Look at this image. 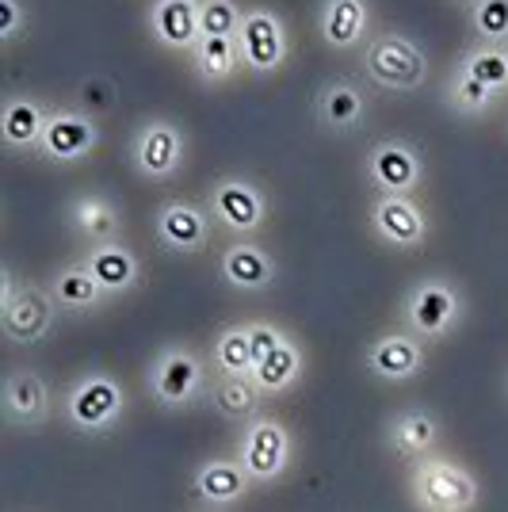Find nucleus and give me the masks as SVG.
<instances>
[{"mask_svg": "<svg viewBox=\"0 0 508 512\" xmlns=\"http://www.w3.org/2000/svg\"><path fill=\"white\" fill-rule=\"evenodd\" d=\"M127 413H130L127 386H123L119 375H111L104 367L81 371L62 394V421L77 436H88V440L111 436L115 428L127 421Z\"/></svg>", "mask_w": 508, "mask_h": 512, "instance_id": "f257e3e1", "label": "nucleus"}, {"mask_svg": "<svg viewBox=\"0 0 508 512\" xmlns=\"http://www.w3.org/2000/svg\"><path fill=\"white\" fill-rule=\"evenodd\" d=\"M211 390V363L188 341H169L146 363V394L165 413H184L199 406Z\"/></svg>", "mask_w": 508, "mask_h": 512, "instance_id": "f03ea898", "label": "nucleus"}, {"mask_svg": "<svg viewBox=\"0 0 508 512\" xmlns=\"http://www.w3.org/2000/svg\"><path fill=\"white\" fill-rule=\"evenodd\" d=\"M405 486L417 512H474L482 505V478L440 451L409 463Z\"/></svg>", "mask_w": 508, "mask_h": 512, "instance_id": "7ed1b4c3", "label": "nucleus"}, {"mask_svg": "<svg viewBox=\"0 0 508 512\" xmlns=\"http://www.w3.org/2000/svg\"><path fill=\"white\" fill-rule=\"evenodd\" d=\"M398 321L424 344L455 337L466 321V295L451 276H421L398 302Z\"/></svg>", "mask_w": 508, "mask_h": 512, "instance_id": "20e7f679", "label": "nucleus"}, {"mask_svg": "<svg viewBox=\"0 0 508 512\" xmlns=\"http://www.w3.org/2000/svg\"><path fill=\"white\" fill-rule=\"evenodd\" d=\"M363 77L382 92H417L428 81V54L402 31H375L360 54Z\"/></svg>", "mask_w": 508, "mask_h": 512, "instance_id": "39448f33", "label": "nucleus"}, {"mask_svg": "<svg viewBox=\"0 0 508 512\" xmlns=\"http://www.w3.org/2000/svg\"><path fill=\"white\" fill-rule=\"evenodd\" d=\"M241 467L249 470L253 486H276L287 478V470L295 463V436L272 413H256L253 421L241 425L237 436V451Z\"/></svg>", "mask_w": 508, "mask_h": 512, "instance_id": "423d86ee", "label": "nucleus"}, {"mask_svg": "<svg viewBox=\"0 0 508 512\" xmlns=\"http://www.w3.org/2000/svg\"><path fill=\"white\" fill-rule=\"evenodd\" d=\"M188 165V134L165 115L142 119L130 134V169L149 184H169Z\"/></svg>", "mask_w": 508, "mask_h": 512, "instance_id": "0eeeda50", "label": "nucleus"}, {"mask_svg": "<svg viewBox=\"0 0 508 512\" xmlns=\"http://www.w3.org/2000/svg\"><path fill=\"white\" fill-rule=\"evenodd\" d=\"M363 180L375 195H417L428 169L409 138H379L363 153Z\"/></svg>", "mask_w": 508, "mask_h": 512, "instance_id": "6e6552de", "label": "nucleus"}, {"mask_svg": "<svg viewBox=\"0 0 508 512\" xmlns=\"http://www.w3.org/2000/svg\"><path fill=\"white\" fill-rule=\"evenodd\" d=\"M207 211L214 226L233 237H256L272 218L268 195L249 176H218L207 192Z\"/></svg>", "mask_w": 508, "mask_h": 512, "instance_id": "1a4fd4ad", "label": "nucleus"}, {"mask_svg": "<svg viewBox=\"0 0 508 512\" xmlns=\"http://www.w3.org/2000/svg\"><path fill=\"white\" fill-rule=\"evenodd\" d=\"M237 46H241V69L249 77H276L279 69L287 65V58H291L287 23L268 4L245 8V23H241Z\"/></svg>", "mask_w": 508, "mask_h": 512, "instance_id": "9d476101", "label": "nucleus"}, {"mask_svg": "<svg viewBox=\"0 0 508 512\" xmlns=\"http://www.w3.org/2000/svg\"><path fill=\"white\" fill-rule=\"evenodd\" d=\"M367 226L386 249H398V253H417L432 237L428 211L413 195H375L367 207Z\"/></svg>", "mask_w": 508, "mask_h": 512, "instance_id": "9b49d317", "label": "nucleus"}, {"mask_svg": "<svg viewBox=\"0 0 508 512\" xmlns=\"http://www.w3.org/2000/svg\"><path fill=\"white\" fill-rule=\"evenodd\" d=\"M424 367H428V344L421 337H413L409 329H402V325L375 337V341L367 344V352H363V371L375 383L386 386L413 383Z\"/></svg>", "mask_w": 508, "mask_h": 512, "instance_id": "f8f14e48", "label": "nucleus"}, {"mask_svg": "<svg viewBox=\"0 0 508 512\" xmlns=\"http://www.w3.org/2000/svg\"><path fill=\"white\" fill-rule=\"evenodd\" d=\"M100 123L88 115V111H77V107H58L50 111V123H46V134L39 142V157L50 161V165H62V169H73L88 161L92 153L100 150Z\"/></svg>", "mask_w": 508, "mask_h": 512, "instance_id": "ddd939ff", "label": "nucleus"}, {"mask_svg": "<svg viewBox=\"0 0 508 512\" xmlns=\"http://www.w3.org/2000/svg\"><path fill=\"white\" fill-rule=\"evenodd\" d=\"M58 306L50 299V291L39 283H23V291L16 299L0 302V329H4V341L12 348H31V344H43L54 325H58Z\"/></svg>", "mask_w": 508, "mask_h": 512, "instance_id": "4468645a", "label": "nucleus"}, {"mask_svg": "<svg viewBox=\"0 0 508 512\" xmlns=\"http://www.w3.org/2000/svg\"><path fill=\"white\" fill-rule=\"evenodd\" d=\"M214 218L207 203H191V199H165L153 211V234L161 241V249L176 256H195L211 245Z\"/></svg>", "mask_w": 508, "mask_h": 512, "instance_id": "2eb2a0df", "label": "nucleus"}, {"mask_svg": "<svg viewBox=\"0 0 508 512\" xmlns=\"http://www.w3.org/2000/svg\"><path fill=\"white\" fill-rule=\"evenodd\" d=\"M0 413L12 428L23 432H39L54 421V394L39 371L31 367H12L4 375V390H0Z\"/></svg>", "mask_w": 508, "mask_h": 512, "instance_id": "dca6fc26", "label": "nucleus"}, {"mask_svg": "<svg viewBox=\"0 0 508 512\" xmlns=\"http://www.w3.org/2000/svg\"><path fill=\"white\" fill-rule=\"evenodd\" d=\"M218 279L241 295H264L279 283V260L253 237H233L218 253Z\"/></svg>", "mask_w": 508, "mask_h": 512, "instance_id": "f3484780", "label": "nucleus"}, {"mask_svg": "<svg viewBox=\"0 0 508 512\" xmlns=\"http://www.w3.org/2000/svg\"><path fill=\"white\" fill-rule=\"evenodd\" d=\"M382 444L398 463H417L424 455H436V448L444 444V421L428 406H405L386 417Z\"/></svg>", "mask_w": 508, "mask_h": 512, "instance_id": "a211bd4d", "label": "nucleus"}, {"mask_svg": "<svg viewBox=\"0 0 508 512\" xmlns=\"http://www.w3.org/2000/svg\"><path fill=\"white\" fill-rule=\"evenodd\" d=\"M367 92H363L352 77H329L321 81L318 96H314V119L325 134L333 138H348L367 123Z\"/></svg>", "mask_w": 508, "mask_h": 512, "instance_id": "6ab92c4d", "label": "nucleus"}, {"mask_svg": "<svg viewBox=\"0 0 508 512\" xmlns=\"http://www.w3.org/2000/svg\"><path fill=\"white\" fill-rule=\"evenodd\" d=\"M249 490H253V478L237 455H211L191 470V493L207 509H233L237 501L249 497Z\"/></svg>", "mask_w": 508, "mask_h": 512, "instance_id": "aec40b11", "label": "nucleus"}, {"mask_svg": "<svg viewBox=\"0 0 508 512\" xmlns=\"http://www.w3.org/2000/svg\"><path fill=\"white\" fill-rule=\"evenodd\" d=\"M92 279L104 287L107 299H123L130 291H138V283L146 276L142 268V256L130 249L127 241H104V245H85V256H81Z\"/></svg>", "mask_w": 508, "mask_h": 512, "instance_id": "412c9836", "label": "nucleus"}, {"mask_svg": "<svg viewBox=\"0 0 508 512\" xmlns=\"http://www.w3.org/2000/svg\"><path fill=\"white\" fill-rule=\"evenodd\" d=\"M321 43L337 54H352L371 39V0H321L318 8Z\"/></svg>", "mask_w": 508, "mask_h": 512, "instance_id": "4be33fe9", "label": "nucleus"}, {"mask_svg": "<svg viewBox=\"0 0 508 512\" xmlns=\"http://www.w3.org/2000/svg\"><path fill=\"white\" fill-rule=\"evenodd\" d=\"M50 107L31 92H12L0 107V142L8 153H39Z\"/></svg>", "mask_w": 508, "mask_h": 512, "instance_id": "5701e85b", "label": "nucleus"}, {"mask_svg": "<svg viewBox=\"0 0 508 512\" xmlns=\"http://www.w3.org/2000/svg\"><path fill=\"white\" fill-rule=\"evenodd\" d=\"M149 39L165 50H195L199 35V0H149L146 8Z\"/></svg>", "mask_w": 508, "mask_h": 512, "instance_id": "b1692460", "label": "nucleus"}, {"mask_svg": "<svg viewBox=\"0 0 508 512\" xmlns=\"http://www.w3.org/2000/svg\"><path fill=\"white\" fill-rule=\"evenodd\" d=\"M46 291H50L54 306H58L62 314H69V318L96 314V310H104L107 302H111L104 295V287L92 279V272H88L81 260L58 264V268L50 272V279H46Z\"/></svg>", "mask_w": 508, "mask_h": 512, "instance_id": "393cba45", "label": "nucleus"}, {"mask_svg": "<svg viewBox=\"0 0 508 512\" xmlns=\"http://www.w3.org/2000/svg\"><path fill=\"white\" fill-rule=\"evenodd\" d=\"M65 218H69V230L85 245L119 241V230H123V207L104 192H77L65 207Z\"/></svg>", "mask_w": 508, "mask_h": 512, "instance_id": "a878e982", "label": "nucleus"}, {"mask_svg": "<svg viewBox=\"0 0 508 512\" xmlns=\"http://www.w3.org/2000/svg\"><path fill=\"white\" fill-rule=\"evenodd\" d=\"M306 375V348L298 344V337H283V341L264 356V360L253 367V379L256 386L264 390V398H283L291 394Z\"/></svg>", "mask_w": 508, "mask_h": 512, "instance_id": "bb28decb", "label": "nucleus"}, {"mask_svg": "<svg viewBox=\"0 0 508 512\" xmlns=\"http://www.w3.org/2000/svg\"><path fill=\"white\" fill-rule=\"evenodd\" d=\"M207 406L222 417V421H233V425H245L253 421L256 413H264V390L256 386L253 375H218L211 379V390H207Z\"/></svg>", "mask_w": 508, "mask_h": 512, "instance_id": "cd10ccee", "label": "nucleus"}, {"mask_svg": "<svg viewBox=\"0 0 508 512\" xmlns=\"http://www.w3.org/2000/svg\"><path fill=\"white\" fill-rule=\"evenodd\" d=\"M191 65H195L203 85H230L241 73V46H237V39H199L191 50Z\"/></svg>", "mask_w": 508, "mask_h": 512, "instance_id": "c85d7f7f", "label": "nucleus"}, {"mask_svg": "<svg viewBox=\"0 0 508 512\" xmlns=\"http://www.w3.org/2000/svg\"><path fill=\"white\" fill-rule=\"evenodd\" d=\"M214 375H253V341H249V321L222 325L211 341Z\"/></svg>", "mask_w": 508, "mask_h": 512, "instance_id": "c756f323", "label": "nucleus"}, {"mask_svg": "<svg viewBox=\"0 0 508 512\" xmlns=\"http://www.w3.org/2000/svg\"><path fill=\"white\" fill-rule=\"evenodd\" d=\"M455 69H463L466 77L486 85L493 96H508V46H466L463 54H459V62H455Z\"/></svg>", "mask_w": 508, "mask_h": 512, "instance_id": "7c9ffc66", "label": "nucleus"}, {"mask_svg": "<svg viewBox=\"0 0 508 512\" xmlns=\"http://www.w3.org/2000/svg\"><path fill=\"white\" fill-rule=\"evenodd\" d=\"M501 96H493L486 85H478L474 77H466L463 69H451V77H447L444 85V107L451 115H459V119H482L489 115L493 107H497Z\"/></svg>", "mask_w": 508, "mask_h": 512, "instance_id": "2f4dec72", "label": "nucleus"}, {"mask_svg": "<svg viewBox=\"0 0 508 512\" xmlns=\"http://www.w3.org/2000/svg\"><path fill=\"white\" fill-rule=\"evenodd\" d=\"M466 16H470V31L478 35V43L508 46V0H470Z\"/></svg>", "mask_w": 508, "mask_h": 512, "instance_id": "473e14b6", "label": "nucleus"}, {"mask_svg": "<svg viewBox=\"0 0 508 512\" xmlns=\"http://www.w3.org/2000/svg\"><path fill=\"white\" fill-rule=\"evenodd\" d=\"M245 8L237 0H199V35L203 39H237Z\"/></svg>", "mask_w": 508, "mask_h": 512, "instance_id": "72a5a7b5", "label": "nucleus"}, {"mask_svg": "<svg viewBox=\"0 0 508 512\" xmlns=\"http://www.w3.org/2000/svg\"><path fill=\"white\" fill-rule=\"evenodd\" d=\"M27 27H31L27 4H23V0H0V43L16 46Z\"/></svg>", "mask_w": 508, "mask_h": 512, "instance_id": "f704fd0d", "label": "nucleus"}, {"mask_svg": "<svg viewBox=\"0 0 508 512\" xmlns=\"http://www.w3.org/2000/svg\"><path fill=\"white\" fill-rule=\"evenodd\" d=\"M287 337V329L276 321H249V341H253V363H260L279 341Z\"/></svg>", "mask_w": 508, "mask_h": 512, "instance_id": "c9c22d12", "label": "nucleus"}, {"mask_svg": "<svg viewBox=\"0 0 508 512\" xmlns=\"http://www.w3.org/2000/svg\"><path fill=\"white\" fill-rule=\"evenodd\" d=\"M23 283H27V279H20L16 264H12V260H4V264H0V302L16 299V295L23 291Z\"/></svg>", "mask_w": 508, "mask_h": 512, "instance_id": "e433bc0d", "label": "nucleus"}, {"mask_svg": "<svg viewBox=\"0 0 508 512\" xmlns=\"http://www.w3.org/2000/svg\"><path fill=\"white\" fill-rule=\"evenodd\" d=\"M207 512H222V509H207Z\"/></svg>", "mask_w": 508, "mask_h": 512, "instance_id": "4c0bfd02", "label": "nucleus"}, {"mask_svg": "<svg viewBox=\"0 0 508 512\" xmlns=\"http://www.w3.org/2000/svg\"><path fill=\"white\" fill-rule=\"evenodd\" d=\"M466 4H470V0H466Z\"/></svg>", "mask_w": 508, "mask_h": 512, "instance_id": "58836bf2", "label": "nucleus"}, {"mask_svg": "<svg viewBox=\"0 0 508 512\" xmlns=\"http://www.w3.org/2000/svg\"><path fill=\"white\" fill-rule=\"evenodd\" d=\"M505 386H508V383H505Z\"/></svg>", "mask_w": 508, "mask_h": 512, "instance_id": "ea45409f", "label": "nucleus"}]
</instances>
